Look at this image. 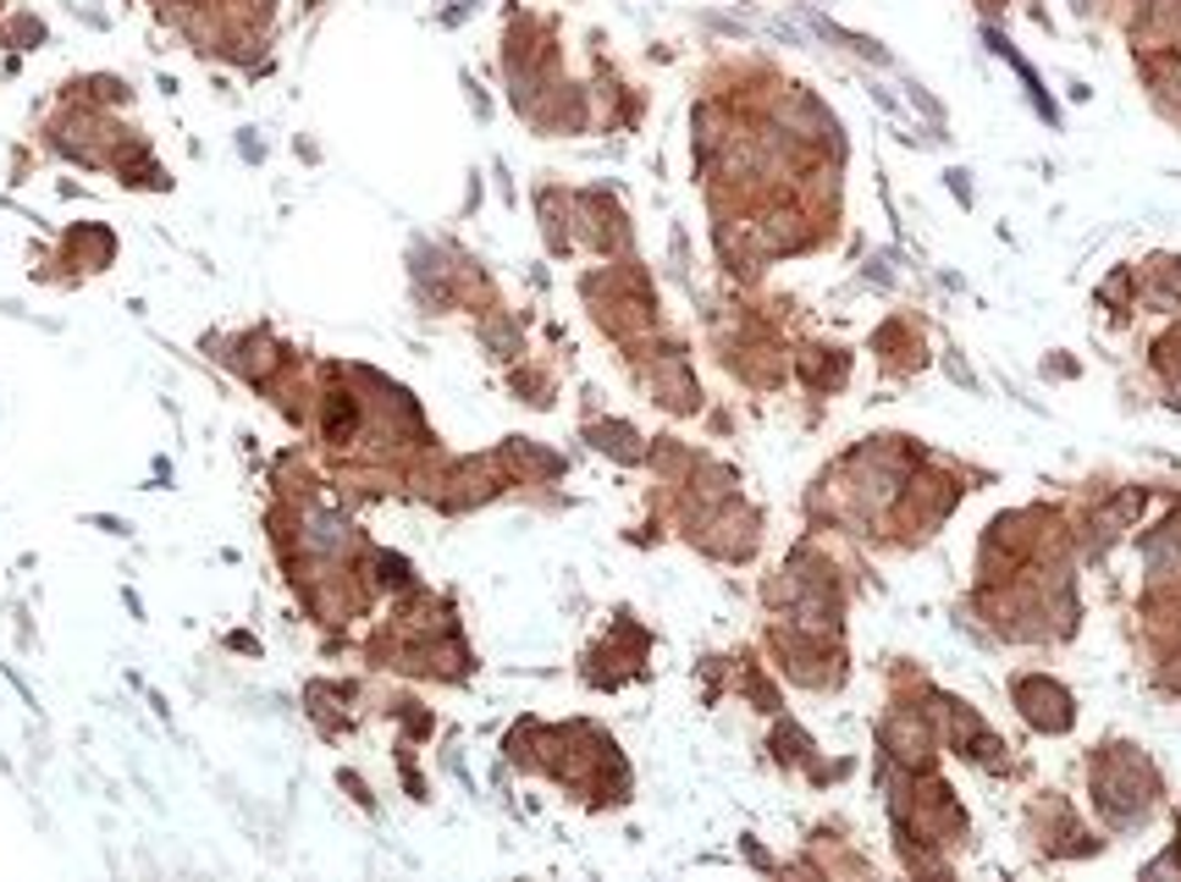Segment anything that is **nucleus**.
Instances as JSON below:
<instances>
[{
    "label": "nucleus",
    "instance_id": "2",
    "mask_svg": "<svg viewBox=\"0 0 1181 882\" xmlns=\"http://www.w3.org/2000/svg\"><path fill=\"white\" fill-rule=\"evenodd\" d=\"M1164 282H1170V293H1181V265H1175V271H1170Z\"/></svg>",
    "mask_w": 1181,
    "mask_h": 882
},
{
    "label": "nucleus",
    "instance_id": "1",
    "mask_svg": "<svg viewBox=\"0 0 1181 882\" xmlns=\"http://www.w3.org/2000/svg\"><path fill=\"white\" fill-rule=\"evenodd\" d=\"M1159 95H1164V100H1170V106H1175V111H1181V62H1175V67H1164V73H1159Z\"/></svg>",
    "mask_w": 1181,
    "mask_h": 882
}]
</instances>
